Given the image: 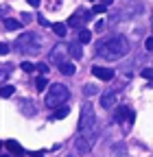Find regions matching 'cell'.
Segmentation results:
<instances>
[{
  "mask_svg": "<svg viewBox=\"0 0 153 157\" xmlns=\"http://www.w3.org/2000/svg\"><path fill=\"white\" fill-rule=\"evenodd\" d=\"M129 42H127V37L125 35H112L107 39H103V42H99L96 46V57L101 59H120L129 52Z\"/></svg>",
  "mask_w": 153,
  "mask_h": 157,
  "instance_id": "1",
  "label": "cell"
},
{
  "mask_svg": "<svg viewBox=\"0 0 153 157\" xmlns=\"http://www.w3.org/2000/svg\"><path fill=\"white\" fill-rule=\"evenodd\" d=\"M42 37H37L35 33H24L15 39V48L20 50L22 55H37L42 50Z\"/></svg>",
  "mask_w": 153,
  "mask_h": 157,
  "instance_id": "2",
  "label": "cell"
},
{
  "mask_svg": "<svg viewBox=\"0 0 153 157\" xmlns=\"http://www.w3.org/2000/svg\"><path fill=\"white\" fill-rule=\"evenodd\" d=\"M68 96H70V92H68V87H66V85L55 83V85H50V90H48V94H46L44 105H46V107H50V109H59V107H61V103H66V101H68Z\"/></svg>",
  "mask_w": 153,
  "mask_h": 157,
  "instance_id": "3",
  "label": "cell"
},
{
  "mask_svg": "<svg viewBox=\"0 0 153 157\" xmlns=\"http://www.w3.org/2000/svg\"><path fill=\"white\" fill-rule=\"evenodd\" d=\"M94 124V109L90 103L83 105V111H81V118H79V131H90V127Z\"/></svg>",
  "mask_w": 153,
  "mask_h": 157,
  "instance_id": "4",
  "label": "cell"
},
{
  "mask_svg": "<svg viewBox=\"0 0 153 157\" xmlns=\"http://www.w3.org/2000/svg\"><path fill=\"white\" fill-rule=\"evenodd\" d=\"M92 13H94V11H85V9H79L76 13H72V15H70V20H68V26H76V29H79L81 24H85L88 20L92 17Z\"/></svg>",
  "mask_w": 153,
  "mask_h": 157,
  "instance_id": "5",
  "label": "cell"
},
{
  "mask_svg": "<svg viewBox=\"0 0 153 157\" xmlns=\"http://www.w3.org/2000/svg\"><path fill=\"white\" fill-rule=\"evenodd\" d=\"M92 74L96 76V78H101V81H112V78L116 76L112 68H103V66H94L92 68Z\"/></svg>",
  "mask_w": 153,
  "mask_h": 157,
  "instance_id": "6",
  "label": "cell"
},
{
  "mask_svg": "<svg viewBox=\"0 0 153 157\" xmlns=\"http://www.w3.org/2000/svg\"><path fill=\"white\" fill-rule=\"evenodd\" d=\"M123 120L133 122V111H129V107H125V105H120L116 109V113H114V122H123Z\"/></svg>",
  "mask_w": 153,
  "mask_h": 157,
  "instance_id": "7",
  "label": "cell"
},
{
  "mask_svg": "<svg viewBox=\"0 0 153 157\" xmlns=\"http://www.w3.org/2000/svg\"><path fill=\"white\" fill-rule=\"evenodd\" d=\"M50 61H53L55 66H61V63H66V52H64L61 44L53 48V52H50Z\"/></svg>",
  "mask_w": 153,
  "mask_h": 157,
  "instance_id": "8",
  "label": "cell"
},
{
  "mask_svg": "<svg viewBox=\"0 0 153 157\" xmlns=\"http://www.w3.org/2000/svg\"><path fill=\"white\" fill-rule=\"evenodd\" d=\"M5 148H9V153H13L15 157H24V148L18 144L15 140H7L5 142Z\"/></svg>",
  "mask_w": 153,
  "mask_h": 157,
  "instance_id": "9",
  "label": "cell"
},
{
  "mask_svg": "<svg viewBox=\"0 0 153 157\" xmlns=\"http://www.w3.org/2000/svg\"><path fill=\"white\" fill-rule=\"evenodd\" d=\"M114 103H116V94H114V92H105V94L101 96V107H103V109H112Z\"/></svg>",
  "mask_w": 153,
  "mask_h": 157,
  "instance_id": "10",
  "label": "cell"
},
{
  "mask_svg": "<svg viewBox=\"0 0 153 157\" xmlns=\"http://www.w3.org/2000/svg\"><path fill=\"white\" fill-rule=\"evenodd\" d=\"M68 52H70V57L72 59H79L83 57V48H81V42H72V44H68Z\"/></svg>",
  "mask_w": 153,
  "mask_h": 157,
  "instance_id": "11",
  "label": "cell"
},
{
  "mask_svg": "<svg viewBox=\"0 0 153 157\" xmlns=\"http://www.w3.org/2000/svg\"><path fill=\"white\" fill-rule=\"evenodd\" d=\"M90 144H92V142L85 140V137H81V135L76 137V142H74V146H76V151H79V153H88V151H90Z\"/></svg>",
  "mask_w": 153,
  "mask_h": 157,
  "instance_id": "12",
  "label": "cell"
},
{
  "mask_svg": "<svg viewBox=\"0 0 153 157\" xmlns=\"http://www.w3.org/2000/svg\"><path fill=\"white\" fill-rule=\"evenodd\" d=\"M20 26H22V24L18 22V20H9V17L2 20V29H5V31H18Z\"/></svg>",
  "mask_w": 153,
  "mask_h": 157,
  "instance_id": "13",
  "label": "cell"
},
{
  "mask_svg": "<svg viewBox=\"0 0 153 157\" xmlns=\"http://www.w3.org/2000/svg\"><path fill=\"white\" fill-rule=\"evenodd\" d=\"M59 70H61V74H66V76H72V74L76 72V68H74V63H72V61L61 63V66H59Z\"/></svg>",
  "mask_w": 153,
  "mask_h": 157,
  "instance_id": "14",
  "label": "cell"
},
{
  "mask_svg": "<svg viewBox=\"0 0 153 157\" xmlns=\"http://www.w3.org/2000/svg\"><path fill=\"white\" fill-rule=\"evenodd\" d=\"M20 109H22L26 116H33V113H35V107H33L31 101H22V103H20Z\"/></svg>",
  "mask_w": 153,
  "mask_h": 157,
  "instance_id": "15",
  "label": "cell"
},
{
  "mask_svg": "<svg viewBox=\"0 0 153 157\" xmlns=\"http://www.w3.org/2000/svg\"><path fill=\"white\" fill-rule=\"evenodd\" d=\"M53 31H55L57 35H59V37H64V35L68 33V24H61V22H55V24H53Z\"/></svg>",
  "mask_w": 153,
  "mask_h": 157,
  "instance_id": "16",
  "label": "cell"
},
{
  "mask_svg": "<svg viewBox=\"0 0 153 157\" xmlns=\"http://www.w3.org/2000/svg\"><path fill=\"white\" fill-rule=\"evenodd\" d=\"M48 85V78H46V74H42V76H37V81H35V87H37V92H44V87Z\"/></svg>",
  "mask_w": 153,
  "mask_h": 157,
  "instance_id": "17",
  "label": "cell"
},
{
  "mask_svg": "<svg viewBox=\"0 0 153 157\" xmlns=\"http://www.w3.org/2000/svg\"><path fill=\"white\" fill-rule=\"evenodd\" d=\"M90 39H92V33H90L88 29H81V31H79V42H81V44H88Z\"/></svg>",
  "mask_w": 153,
  "mask_h": 157,
  "instance_id": "18",
  "label": "cell"
},
{
  "mask_svg": "<svg viewBox=\"0 0 153 157\" xmlns=\"http://www.w3.org/2000/svg\"><path fill=\"white\" fill-rule=\"evenodd\" d=\"M68 113H70V109H68V107H59V109L53 113V118H55V120H61V118H66Z\"/></svg>",
  "mask_w": 153,
  "mask_h": 157,
  "instance_id": "19",
  "label": "cell"
},
{
  "mask_svg": "<svg viewBox=\"0 0 153 157\" xmlns=\"http://www.w3.org/2000/svg\"><path fill=\"white\" fill-rule=\"evenodd\" d=\"M13 92H15V87H13V85H5L0 94H2V98H9V96H13Z\"/></svg>",
  "mask_w": 153,
  "mask_h": 157,
  "instance_id": "20",
  "label": "cell"
},
{
  "mask_svg": "<svg viewBox=\"0 0 153 157\" xmlns=\"http://www.w3.org/2000/svg\"><path fill=\"white\" fill-rule=\"evenodd\" d=\"M96 92H99L96 85H85V87H83V94H85V96H94Z\"/></svg>",
  "mask_w": 153,
  "mask_h": 157,
  "instance_id": "21",
  "label": "cell"
},
{
  "mask_svg": "<svg viewBox=\"0 0 153 157\" xmlns=\"http://www.w3.org/2000/svg\"><path fill=\"white\" fill-rule=\"evenodd\" d=\"M20 68H22V70H24V72H33V70H35V68H37V66H33V63H31V61H22V63H20Z\"/></svg>",
  "mask_w": 153,
  "mask_h": 157,
  "instance_id": "22",
  "label": "cell"
},
{
  "mask_svg": "<svg viewBox=\"0 0 153 157\" xmlns=\"http://www.w3.org/2000/svg\"><path fill=\"white\" fill-rule=\"evenodd\" d=\"M142 78H147V81H153V68H144V70H142Z\"/></svg>",
  "mask_w": 153,
  "mask_h": 157,
  "instance_id": "23",
  "label": "cell"
},
{
  "mask_svg": "<svg viewBox=\"0 0 153 157\" xmlns=\"http://www.w3.org/2000/svg\"><path fill=\"white\" fill-rule=\"evenodd\" d=\"M92 11H94V13H105L107 7H105L103 2H99V5H94V7H92Z\"/></svg>",
  "mask_w": 153,
  "mask_h": 157,
  "instance_id": "24",
  "label": "cell"
},
{
  "mask_svg": "<svg viewBox=\"0 0 153 157\" xmlns=\"http://www.w3.org/2000/svg\"><path fill=\"white\" fill-rule=\"evenodd\" d=\"M37 70H40L42 74H48V70H50V66H48V63H44V61H40V63H37Z\"/></svg>",
  "mask_w": 153,
  "mask_h": 157,
  "instance_id": "25",
  "label": "cell"
},
{
  "mask_svg": "<svg viewBox=\"0 0 153 157\" xmlns=\"http://www.w3.org/2000/svg\"><path fill=\"white\" fill-rule=\"evenodd\" d=\"M144 48H147L149 52L153 50V37H149V39H147V42H144Z\"/></svg>",
  "mask_w": 153,
  "mask_h": 157,
  "instance_id": "26",
  "label": "cell"
},
{
  "mask_svg": "<svg viewBox=\"0 0 153 157\" xmlns=\"http://www.w3.org/2000/svg\"><path fill=\"white\" fill-rule=\"evenodd\" d=\"M37 20H40V24H42V26H53V24H48V20H46L44 15H37Z\"/></svg>",
  "mask_w": 153,
  "mask_h": 157,
  "instance_id": "27",
  "label": "cell"
},
{
  "mask_svg": "<svg viewBox=\"0 0 153 157\" xmlns=\"http://www.w3.org/2000/svg\"><path fill=\"white\" fill-rule=\"evenodd\" d=\"M7 52H9V44L2 42V44H0V55H7Z\"/></svg>",
  "mask_w": 153,
  "mask_h": 157,
  "instance_id": "28",
  "label": "cell"
},
{
  "mask_svg": "<svg viewBox=\"0 0 153 157\" xmlns=\"http://www.w3.org/2000/svg\"><path fill=\"white\" fill-rule=\"evenodd\" d=\"M31 20H33V15L24 11V13H22V22H26V24H29V22H31Z\"/></svg>",
  "mask_w": 153,
  "mask_h": 157,
  "instance_id": "29",
  "label": "cell"
},
{
  "mask_svg": "<svg viewBox=\"0 0 153 157\" xmlns=\"http://www.w3.org/2000/svg\"><path fill=\"white\" fill-rule=\"evenodd\" d=\"M26 2H29L31 7H40V0H26Z\"/></svg>",
  "mask_w": 153,
  "mask_h": 157,
  "instance_id": "30",
  "label": "cell"
},
{
  "mask_svg": "<svg viewBox=\"0 0 153 157\" xmlns=\"http://www.w3.org/2000/svg\"><path fill=\"white\" fill-rule=\"evenodd\" d=\"M105 29V22H96V31H103Z\"/></svg>",
  "mask_w": 153,
  "mask_h": 157,
  "instance_id": "31",
  "label": "cell"
},
{
  "mask_svg": "<svg viewBox=\"0 0 153 157\" xmlns=\"http://www.w3.org/2000/svg\"><path fill=\"white\" fill-rule=\"evenodd\" d=\"M101 2H103V5H105V7H109V5H112V2H114V0H101Z\"/></svg>",
  "mask_w": 153,
  "mask_h": 157,
  "instance_id": "32",
  "label": "cell"
},
{
  "mask_svg": "<svg viewBox=\"0 0 153 157\" xmlns=\"http://www.w3.org/2000/svg\"><path fill=\"white\" fill-rule=\"evenodd\" d=\"M31 157H44V153H31Z\"/></svg>",
  "mask_w": 153,
  "mask_h": 157,
  "instance_id": "33",
  "label": "cell"
}]
</instances>
